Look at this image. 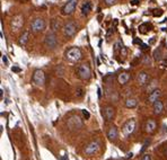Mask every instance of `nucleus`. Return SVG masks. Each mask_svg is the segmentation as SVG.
<instances>
[{
	"mask_svg": "<svg viewBox=\"0 0 167 160\" xmlns=\"http://www.w3.org/2000/svg\"><path fill=\"white\" fill-rule=\"evenodd\" d=\"M81 51H80L79 48H70L68 50L67 52H66V58H67V60H69L70 62H78V61L81 59Z\"/></svg>",
	"mask_w": 167,
	"mask_h": 160,
	"instance_id": "nucleus-1",
	"label": "nucleus"
},
{
	"mask_svg": "<svg viewBox=\"0 0 167 160\" xmlns=\"http://www.w3.org/2000/svg\"><path fill=\"white\" fill-rule=\"evenodd\" d=\"M44 44L48 48H56L58 45V38H56V35L54 34V32H49L46 35H45V38H44Z\"/></svg>",
	"mask_w": 167,
	"mask_h": 160,
	"instance_id": "nucleus-2",
	"label": "nucleus"
},
{
	"mask_svg": "<svg viewBox=\"0 0 167 160\" xmlns=\"http://www.w3.org/2000/svg\"><path fill=\"white\" fill-rule=\"evenodd\" d=\"M77 72H78V76H79L80 79H83V80L90 79L92 71H90V68H89L86 63L80 64L79 67H78V69H77Z\"/></svg>",
	"mask_w": 167,
	"mask_h": 160,
	"instance_id": "nucleus-3",
	"label": "nucleus"
},
{
	"mask_svg": "<svg viewBox=\"0 0 167 160\" xmlns=\"http://www.w3.org/2000/svg\"><path fill=\"white\" fill-rule=\"evenodd\" d=\"M32 80L36 86H39V87H43L44 84H45V75H44V72L42 71L41 69L35 70L34 73H33Z\"/></svg>",
	"mask_w": 167,
	"mask_h": 160,
	"instance_id": "nucleus-4",
	"label": "nucleus"
},
{
	"mask_svg": "<svg viewBox=\"0 0 167 160\" xmlns=\"http://www.w3.org/2000/svg\"><path fill=\"white\" fill-rule=\"evenodd\" d=\"M77 25H76V23H73V22H68V23H66L63 26V34L66 37H68V38H70V37H72V36L75 35L76 32H77Z\"/></svg>",
	"mask_w": 167,
	"mask_h": 160,
	"instance_id": "nucleus-5",
	"label": "nucleus"
},
{
	"mask_svg": "<svg viewBox=\"0 0 167 160\" xmlns=\"http://www.w3.org/2000/svg\"><path fill=\"white\" fill-rule=\"evenodd\" d=\"M135 121L133 118H130L123 125H122V131H123L124 135H131L132 133L135 132Z\"/></svg>",
	"mask_w": 167,
	"mask_h": 160,
	"instance_id": "nucleus-6",
	"label": "nucleus"
},
{
	"mask_svg": "<svg viewBox=\"0 0 167 160\" xmlns=\"http://www.w3.org/2000/svg\"><path fill=\"white\" fill-rule=\"evenodd\" d=\"M44 28H45V22L43 18H35L31 24V29L33 32H42Z\"/></svg>",
	"mask_w": 167,
	"mask_h": 160,
	"instance_id": "nucleus-7",
	"label": "nucleus"
},
{
	"mask_svg": "<svg viewBox=\"0 0 167 160\" xmlns=\"http://www.w3.org/2000/svg\"><path fill=\"white\" fill-rule=\"evenodd\" d=\"M77 1L78 0H69L67 4L63 6L62 8V15H71L72 12H75L76 6H77Z\"/></svg>",
	"mask_w": 167,
	"mask_h": 160,
	"instance_id": "nucleus-8",
	"label": "nucleus"
},
{
	"mask_svg": "<svg viewBox=\"0 0 167 160\" xmlns=\"http://www.w3.org/2000/svg\"><path fill=\"white\" fill-rule=\"evenodd\" d=\"M98 149H100V142L98 141H92L90 143H88L86 145V148H85V153L87 155V156H93L94 153L98 151Z\"/></svg>",
	"mask_w": 167,
	"mask_h": 160,
	"instance_id": "nucleus-9",
	"label": "nucleus"
},
{
	"mask_svg": "<svg viewBox=\"0 0 167 160\" xmlns=\"http://www.w3.org/2000/svg\"><path fill=\"white\" fill-rule=\"evenodd\" d=\"M68 126L71 128H79L83 126V122L78 116H72L68 120Z\"/></svg>",
	"mask_w": 167,
	"mask_h": 160,
	"instance_id": "nucleus-10",
	"label": "nucleus"
},
{
	"mask_svg": "<svg viewBox=\"0 0 167 160\" xmlns=\"http://www.w3.org/2000/svg\"><path fill=\"white\" fill-rule=\"evenodd\" d=\"M157 128V123H156L155 120H148L145 124V131L148 133V134H152V133L156 131Z\"/></svg>",
	"mask_w": 167,
	"mask_h": 160,
	"instance_id": "nucleus-11",
	"label": "nucleus"
},
{
	"mask_svg": "<svg viewBox=\"0 0 167 160\" xmlns=\"http://www.w3.org/2000/svg\"><path fill=\"white\" fill-rule=\"evenodd\" d=\"M104 118L106 121H111L113 120V117L115 115V111H114V107L112 106H106L104 108V112H103Z\"/></svg>",
	"mask_w": 167,
	"mask_h": 160,
	"instance_id": "nucleus-12",
	"label": "nucleus"
},
{
	"mask_svg": "<svg viewBox=\"0 0 167 160\" xmlns=\"http://www.w3.org/2000/svg\"><path fill=\"white\" fill-rule=\"evenodd\" d=\"M137 80H138V84L140 86H146L148 84V81H149V76H148V73L146 71H141L139 72V75L137 77Z\"/></svg>",
	"mask_w": 167,
	"mask_h": 160,
	"instance_id": "nucleus-13",
	"label": "nucleus"
},
{
	"mask_svg": "<svg viewBox=\"0 0 167 160\" xmlns=\"http://www.w3.org/2000/svg\"><path fill=\"white\" fill-rule=\"evenodd\" d=\"M23 23H24L23 17L19 16V15H18V16H15L14 18H12V29H15V31L19 29V28L22 27Z\"/></svg>",
	"mask_w": 167,
	"mask_h": 160,
	"instance_id": "nucleus-14",
	"label": "nucleus"
},
{
	"mask_svg": "<svg viewBox=\"0 0 167 160\" xmlns=\"http://www.w3.org/2000/svg\"><path fill=\"white\" fill-rule=\"evenodd\" d=\"M160 95H162V92H160L159 89H154V90L150 92L149 97H148V103L154 104L155 102L159 100V97H160Z\"/></svg>",
	"mask_w": 167,
	"mask_h": 160,
	"instance_id": "nucleus-15",
	"label": "nucleus"
},
{
	"mask_svg": "<svg viewBox=\"0 0 167 160\" xmlns=\"http://www.w3.org/2000/svg\"><path fill=\"white\" fill-rule=\"evenodd\" d=\"M118 135H119V132H118V128H116V126H111L110 128V130L107 131V138L110 141H115L116 139H118Z\"/></svg>",
	"mask_w": 167,
	"mask_h": 160,
	"instance_id": "nucleus-16",
	"label": "nucleus"
},
{
	"mask_svg": "<svg viewBox=\"0 0 167 160\" xmlns=\"http://www.w3.org/2000/svg\"><path fill=\"white\" fill-rule=\"evenodd\" d=\"M130 80V75L128 72H121L119 76H118V81H119L120 85H127Z\"/></svg>",
	"mask_w": 167,
	"mask_h": 160,
	"instance_id": "nucleus-17",
	"label": "nucleus"
},
{
	"mask_svg": "<svg viewBox=\"0 0 167 160\" xmlns=\"http://www.w3.org/2000/svg\"><path fill=\"white\" fill-rule=\"evenodd\" d=\"M81 14H83V16H87L89 12H92V2L90 1H85L83 5H81Z\"/></svg>",
	"mask_w": 167,
	"mask_h": 160,
	"instance_id": "nucleus-18",
	"label": "nucleus"
},
{
	"mask_svg": "<svg viewBox=\"0 0 167 160\" xmlns=\"http://www.w3.org/2000/svg\"><path fill=\"white\" fill-rule=\"evenodd\" d=\"M164 112V104L160 100H157L154 103V114L155 115H160Z\"/></svg>",
	"mask_w": 167,
	"mask_h": 160,
	"instance_id": "nucleus-19",
	"label": "nucleus"
},
{
	"mask_svg": "<svg viewBox=\"0 0 167 160\" xmlns=\"http://www.w3.org/2000/svg\"><path fill=\"white\" fill-rule=\"evenodd\" d=\"M28 36H29V33H28V32L23 33V34L19 36V38H18V44H19L20 46H24V45L27 43Z\"/></svg>",
	"mask_w": 167,
	"mask_h": 160,
	"instance_id": "nucleus-20",
	"label": "nucleus"
},
{
	"mask_svg": "<svg viewBox=\"0 0 167 160\" xmlns=\"http://www.w3.org/2000/svg\"><path fill=\"white\" fill-rule=\"evenodd\" d=\"M137 105H138V100L135 98H128L125 100V107L128 108H135L137 107Z\"/></svg>",
	"mask_w": 167,
	"mask_h": 160,
	"instance_id": "nucleus-21",
	"label": "nucleus"
},
{
	"mask_svg": "<svg viewBox=\"0 0 167 160\" xmlns=\"http://www.w3.org/2000/svg\"><path fill=\"white\" fill-rule=\"evenodd\" d=\"M162 55H163V52H162V48H156L155 52H154V59L156 61L162 60Z\"/></svg>",
	"mask_w": 167,
	"mask_h": 160,
	"instance_id": "nucleus-22",
	"label": "nucleus"
},
{
	"mask_svg": "<svg viewBox=\"0 0 167 160\" xmlns=\"http://www.w3.org/2000/svg\"><path fill=\"white\" fill-rule=\"evenodd\" d=\"M51 27H52V31L53 32H56L58 29L60 28V22L58 19H53L51 23Z\"/></svg>",
	"mask_w": 167,
	"mask_h": 160,
	"instance_id": "nucleus-23",
	"label": "nucleus"
},
{
	"mask_svg": "<svg viewBox=\"0 0 167 160\" xmlns=\"http://www.w3.org/2000/svg\"><path fill=\"white\" fill-rule=\"evenodd\" d=\"M163 10L160 8H156L152 10V15H154V17H160L162 15H163Z\"/></svg>",
	"mask_w": 167,
	"mask_h": 160,
	"instance_id": "nucleus-24",
	"label": "nucleus"
},
{
	"mask_svg": "<svg viewBox=\"0 0 167 160\" xmlns=\"http://www.w3.org/2000/svg\"><path fill=\"white\" fill-rule=\"evenodd\" d=\"M120 54H121V56H123V58L127 56V48H125V46H123V45L120 48Z\"/></svg>",
	"mask_w": 167,
	"mask_h": 160,
	"instance_id": "nucleus-25",
	"label": "nucleus"
},
{
	"mask_svg": "<svg viewBox=\"0 0 167 160\" xmlns=\"http://www.w3.org/2000/svg\"><path fill=\"white\" fill-rule=\"evenodd\" d=\"M104 1H105V4L107 5V6H113V5L116 4L118 0H104Z\"/></svg>",
	"mask_w": 167,
	"mask_h": 160,
	"instance_id": "nucleus-26",
	"label": "nucleus"
},
{
	"mask_svg": "<svg viewBox=\"0 0 167 160\" xmlns=\"http://www.w3.org/2000/svg\"><path fill=\"white\" fill-rule=\"evenodd\" d=\"M142 63H143V64H146V65H148V64H150V59H149V56L146 55L145 58H143Z\"/></svg>",
	"mask_w": 167,
	"mask_h": 160,
	"instance_id": "nucleus-27",
	"label": "nucleus"
},
{
	"mask_svg": "<svg viewBox=\"0 0 167 160\" xmlns=\"http://www.w3.org/2000/svg\"><path fill=\"white\" fill-rule=\"evenodd\" d=\"M76 92H76V95H77L78 97H81L84 95V90L81 88H78L77 90H76Z\"/></svg>",
	"mask_w": 167,
	"mask_h": 160,
	"instance_id": "nucleus-28",
	"label": "nucleus"
},
{
	"mask_svg": "<svg viewBox=\"0 0 167 160\" xmlns=\"http://www.w3.org/2000/svg\"><path fill=\"white\" fill-rule=\"evenodd\" d=\"M141 160H151V156L149 153H146V155H143Z\"/></svg>",
	"mask_w": 167,
	"mask_h": 160,
	"instance_id": "nucleus-29",
	"label": "nucleus"
},
{
	"mask_svg": "<svg viewBox=\"0 0 167 160\" xmlns=\"http://www.w3.org/2000/svg\"><path fill=\"white\" fill-rule=\"evenodd\" d=\"M83 114L85 115V117H86V118H89V117H90V114H89V112H88V111H86V109H83Z\"/></svg>",
	"mask_w": 167,
	"mask_h": 160,
	"instance_id": "nucleus-30",
	"label": "nucleus"
},
{
	"mask_svg": "<svg viewBox=\"0 0 167 160\" xmlns=\"http://www.w3.org/2000/svg\"><path fill=\"white\" fill-rule=\"evenodd\" d=\"M12 72H20L22 70H20V68H18V67H12Z\"/></svg>",
	"mask_w": 167,
	"mask_h": 160,
	"instance_id": "nucleus-31",
	"label": "nucleus"
},
{
	"mask_svg": "<svg viewBox=\"0 0 167 160\" xmlns=\"http://www.w3.org/2000/svg\"><path fill=\"white\" fill-rule=\"evenodd\" d=\"M148 143H149V142H148V141H146V143L143 144L142 149H141V150H140V152H141V153H142V152L145 151V150H146V148H147V147H148Z\"/></svg>",
	"mask_w": 167,
	"mask_h": 160,
	"instance_id": "nucleus-32",
	"label": "nucleus"
},
{
	"mask_svg": "<svg viewBox=\"0 0 167 160\" xmlns=\"http://www.w3.org/2000/svg\"><path fill=\"white\" fill-rule=\"evenodd\" d=\"M2 61H4L5 64H8V59H7V56L6 55H2Z\"/></svg>",
	"mask_w": 167,
	"mask_h": 160,
	"instance_id": "nucleus-33",
	"label": "nucleus"
},
{
	"mask_svg": "<svg viewBox=\"0 0 167 160\" xmlns=\"http://www.w3.org/2000/svg\"><path fill=\"white\" fill-rule=\"evenodd\" d=\"M138 4H139V0H132L131 1L132 6H135V5H138Z\"/></svg>",
	"mask_w": 167,
	"mask_h": 160,
	"instance_id": "nucleus-34",
	"label": "nucleus"
},
{
	"mask_svg": "<svg viewBox=\"0 0 167 160\" xmlns=\"http://www.w3.org/2000/svg\"><path fill=\"white\" fill-rule=\"evenodd\" d=\"M135 43H139V44H142V42H141V40H138V38H135V41H133Z\"/></svg>",
	"mask_w": 167,
	"mask_h": 160,
	"instance_id": "nucleus-35",
	"label": "nucleus"
},
{
	"mask_svg": "<svg viewBox=\"0 0 167 160\" xmlns=\"http://www.w3.org/2000/svg\"><path fill=\"white\" fill-rule=\"evenodd\" d=\"M97 92H98V97L101 98V97H102V92H101V88H100V87L97 88Z\"/></svg>",
	"mask_w": 167,
	"mask_h": 160,
	"instance_id": "nucleus-36",
	"label": "nucleus"
},
{
	"mask_svg": "<svg viewBox=\"0 0 167 160\" xmlns=\"http://www.w3.org/2000/svg\"><path fill=\"white\" fill-rule=\"evenodd\" d=\"M141 48H142V50H146V48H148V45L147 44H141Z\"/></svg>",
	"mask_w": 167,
	"mask_h": 160,
	"instance_id": "nucleus-37",
	"label": "nucleus"
},
{
	"mask_svg": "<svg viewBox=\"0 0 167 160\" xmlns=\"http://www.w3.org/2000/svg\"><path fill=\"white\" fill-rule=\"evenodd\" d=\"M163 63H164V65H167V61H164Z\"/></svg>",
	"mask_w": 167,
	"mask_h": 160,
	"instance_id": "nucleus-38",
	"label": "nucleus"
}]
</instances>
